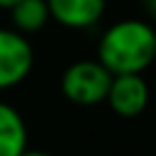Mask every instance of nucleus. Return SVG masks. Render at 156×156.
<instances>
[{
	"label": "nucleus",
	"instance_id": "obj_7",
	"mask_svg": "<svg viewBox=\"0 0 156 156\" xmlns=\"http://www.w3.org/2000/svg\"><path fill=\"white\" fill-rule=\"evenodd\" d=\"M10 17H12V29H17L24 37L44 29L46 22L51 20L46 0H17L10 7Z\"/></svg>",
	"mask_w": 156,
	"mask_h": 156
},
{
	"label": "nucleus",
	"instance_id": "obj_11",
	"mask_svg": "<svg viewBox=\"0 0 156 156\" xmlns=\"http://www.w3.org/2000/svg\"><path fill=\"white\" fill-rule=\"evenodd\" d=\"M154 39H156V27H154ZM154 61H156V58H154Z\"/></svg>",
	"mask_w": 156,
	"mask_h": 156
},
{
	"label": "nucleus",
	"instance_id": "obj_5",
	"mask_svg": "<svg viewBox=\"0 0 156 156\" xmlns=\"http://www.w3.org/2000/svg\"><path fill=\"white\" fill-rule=\"evenodd\" d=\"M49 17L66 29L95 27L107 7V0H46Z\"/></svg>",
	"mask_w": 156,
	"mask_h": 156
},
{
	"label": "nucleus",
	"instance_id": "obj_10",
	"mask_svg": "<svg viewBox=\"0 0 156 156\" xmlns=\"http://www.w3.org/2000/svg\"><path fill=\"white\" fill-rule=\"evenodd\" d=\"M15 2H17V0H0V7H2V10H10Z\"/></svg>",
	"mask_w": 156,
	"mask_h": 156
},
{
	"label": "nucleus",
	"instance_id": "obj_3",
	"mask_svg": "<svg viewBox=\"0 0 156 156\" xmlns=\"http://www.w3.org/2000/svg\"><path fill=\"white\" fill-rule=\"evenodd\" d=\"M34 68L32 41L17 29L0 27V93L20 85Z\"/></svg>",
	"mask_w": 156,
	"mask_h": 156
},
{
	"label": "nucleus",
	"instance_id": "obj_6",
	"mask_svg": "<svg viewBox=\"0 0 156 156\" xmlns=\"http://www.w3.org/2000/svg\"><path fill=\"white\" fill-rule=\"evenodd\" d=\"M27 124L22 115L0 100V156H20L27 149Z\"/></svg>",
	"mask_w": 156,
	"mask_h": 156
},
{
	"label": "nucleus",
	"instance_id": "obj_8",
	"mask_svg": "<svg viewBox=\"0 0 156 156\" xmlns=\"http://www.w3.org/2000/svg\"><path fill=\"white\" fill-rule=\"evenodd\" d=\"M20 156H51V154H46V151H39V149H24Z\"/></svg>",
	"mask_w": 156,
	"mask_h": 156
},
{
	"label": "nucleus",
	"instance_id": "obj_2",
	"mask_svg": "<svg viewBox=\"0 0 156 156\" xmlns=\"http://www.w3.org/2000/svg\"><path fill=\"white\" fill-rule=\"evenodd\" d=\"M110 80H112V73L98 58H83L71 63L61 73V93L68 102L90 107V105L105 102Z\"/></svg>",
	"mask_w": 156,
	"mask_h": 156
},
{
	"label": "nucleus",
	"instance_id": "obj_1",
	"mask_svg": "<svg viewBox=\"0 0 156 156\" xmlns=\"http://www.w3.org/2000/svg\"><path fill=\"white\" fill-rule=\"evenodd\" d=\"M156 58L154 27L144 20H119L98 41V61L112 73H144Z\"/></svg>",
	"mask_w": 156,
	"mask_h": 156
},
{
	"label": "nucleus",
	"instance_id": "obj_4",
	"mask_svg": "<svg viewBox=\"0 0 156 156\" xmlns=\"http://www.w3.org/2000/svg\"><path fill=\"white\" fill-rule=\"evenodd\" d=\"M105 102L119 117H136L149 105V85L141 73H119L112 76Z\"/></svg>",
	"mask_w": 156,
	"mask_h": 156
},
{
	"label": "nucleus",
	"instance_id": "obj_9",
	"mask_svg": "<svg viewBox=\"0 0 156 156\" xmlns=\"http://www.w3.org/2000/svg\"><path fill=\"white\" fill-rule=\"evenodd\" d=\"M144 5H146V10H149V15L156 17V0H144Z\"/></svg>",
	"mask_w": 156,
	"mask_h": 156
}]
</instances>
